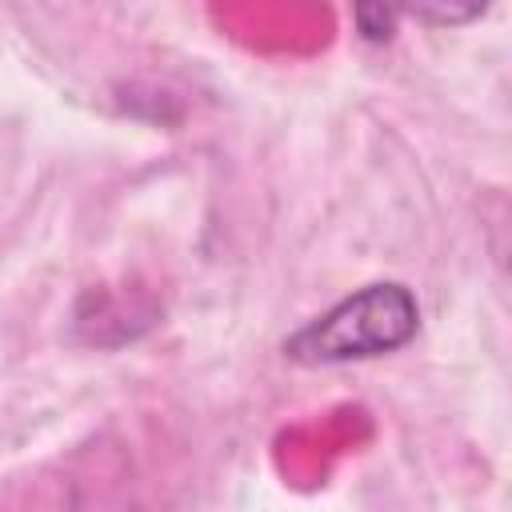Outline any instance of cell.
<instances>
[{
  "label": "cell",
  "mask_w": 512,
  "mask_h": 512,
  "mask_svg": "<svg viewBox=\"0 0 512 512\" xmlns=\"http://www.w3.org/2000/svg\"><path fill=\"white\" fill-rule=\"evenodd\" d=\"M420 332V304L416 292L400 280H376L344 300H336L328 312L312 316L296 332L284 336L280 352L292 364L320 368V364H348V360H372L388 356Z\"/></svg>",
  "instance_id": "6da1fadb"
},
{
  "label": "cell",
  "mask_w": 512,
  "mask_h": 512,
  "mask_svg": "<svg viewBox=\"0 0 512 512\" xmlns=\"http://www.w3.org/2000/svg\"><path fill=\"white\" fill-rule=\"evenodd\" d=\"M352 16H356V28H360V36H364L368 44H384V40H392V32H396L400 8H384V4H360Z\"/></svg>",
  "instance_id": "7a4b0ae2"
},
{
  "label": "cell",
  "mask_w": 512,
  "mask_h": 512,
  "mask_svg": "<svg viewBox=\"0 0 512 512\" xmlns=\"http://www.w3.org/2000/svg\"><path fill=\"white\" fill-rule=\"evenodd\" d=\"M400 12H408V16H416V20H436V24H460V20L480 16L476 4H468V8H400Z\"/></svg>",
  "instance_id": "3957f363"
}]
</instances>
